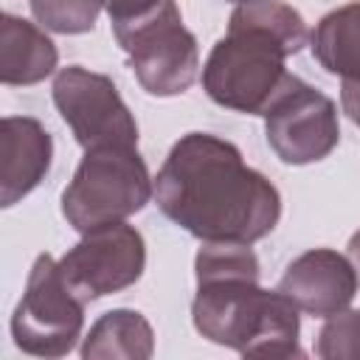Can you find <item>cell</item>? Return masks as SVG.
<instances>
[{
	"label": "cell",
	"mask_w": 360,
	"mask_h": 360,
	"mask_svg": "<svg viewBox=\"0 0 360 360\" xmlns=\"http://www.w3.org/2000/svg\"><path fill=\"white\" fill-rule=\"evenodd\" d=\"M51 96L84 152L101 146H138V121L110 76L68 65L56 70Z\"/></svg>",
	"instance_id": "8"
},
{
	"label": "cell",
	"mask_w": 360,
	"mask_h": 360,
	"mask_svg": "<svg viewBox=\"0 0 360 360\" xmlns=\"http://www.w3.org/2000/svg\"><path fill=\"white\" fill-rule=\"evenodd\" d=\"M155 202L200 242L253 245L281 219L278 188L242 160L236 143L211 132L174 141L155 177Z\"/></svg>",
	"instance_id": "1"
},
{
	"label": "cell",
	"mask_w": 360,
	"mask_h": 360,
	"mask_svg": "<svg viewBox=\"0 0 360 360\" xmlns=\"http://www.w3.org/2000/svg\"><path fill=\"white\" fill-rule=\"evenodd\" d=\"M112 34L138 84L158 98L186 93L200 73L197 37L183 25L174 0H160L143 14L112 20Z\"/></svg>",
	"instance_id": "5"
},
{
	"label": "cell",
	"mask_w": 360,
	"mask_h": 360,
	"mask_svg": "<svg viewBox=\"0 0 360 360\" xmlns=\"http://www.w3.org/2000/svg\"><path fill=\"white\" fill-rule=\"evenodd\" d=\"M107 14H110V22L112 20H127V17H135V14H143L146 8L158 6L160 0H101Z\"/></svg>",
	"instance_id": "17"
},
{
	"label": "cell",
	"mask_w": 360,
	"mask_h": 360,
	"mask_svg": "<svg viewBox=\"0 0 360 360\" xmlns=\"http://www.w3.org/2000/svg\"><path fill=\"white\" fill-rule=\"evenodd\" d=\"M155 197V180L138 146L87 149L62 191V217L79 233L124 222Z\"/></svg>",
	"instance_id": "4"
},
{
	"label": "cell",
	"mask_w": 360,
	"mask_h": 360,
	"mask_svg": "<svg viewBox=\"0 0 360 360\" xmlns=\"http://www.w3.org/2000/svg\"><path fill=\"white\" fill-rule=\"evenodd\" d=\"M340 107L360 127V82H340Z\"/></svg>",
	"instance_id": "18"
},
{
	"label": "cell",
	"mask_w": 360,
	"mask_h": 360,
	"mask_svg": "<svg viewBox=\"0 0 360 360\" xmlns=\"http://www.w3.org/2000/svg\"><path fill=\"white\" fill-rule=\"evenodd\" d=\"M53 138L31 115L0 121V205L11 208L28 197L51 172Z\"/></svg>",
	"instance_id": "11"
},
{
	"label": "cell",
	"mask_w": 360,
	"mask_h": 360,
	"mask_svg": "<svg viewBox=\"0 0 360 360\" xmlns=\"http://www.w3.org/2000/svg\"><path fill=\"white\" fill-rule=\"evenodd\" d=\"M59 62L53 39L34 22L3 14L0 17V82L8 87H28L45 82Z\"/></svg>",
	"instance_id": "12"
},
{
	"label": "cell",
	"mask_w": 360,
	"mask_h": 360,
	"mask_svg": "<svg viewBox=\"0 0 360 360\" xmlns=\"http://www.w3.org/2000/svg\"><path fill=\"white\" fill-rule=\"evenodd\" d=\"M262 118L270 149L287 166L318 163L340 141L338 104L295 73H287Z\"/></svg>",
	"instance_id": "7"
},
{
	"label": "cell",
	"mask_w": 360,
	"mask_h": 360,
	"mask_svg": "<svg viewBox=\"0 0 360 360\" xmlns=\"http://www.w3.org/2000/svg\"><path fill=\"white\" fill-rule=\"evenodd\" d=\"M155 354L152 323L138 309H110L104 312L82 343L84 360H149Z\"/></svg>",
	"instance_id": "14"
},
{
	"label": "cell",
	"mask_w": 360,
	"mask_h": 360,
	"mask_svg": "<svg viewBox=\"0 0 360 360\" xmlns=\"http://www.w3.org/2000/svg\"><path fill=\"white\" fill-rule=\"evenodd\" d=\"M315 62L340 82H360V0L323 14L309 34Z\"/></svg>",
	"instance_id": "13"
},
{
	"label": "cell",
	"mask_w": 360,
	"mask_h": 360,
	"mask_svg": "<svg viewBox=\"0 0 360 360\" xmlns=\"http://www.w3.org/2000/svg\"><path fill=\"white\" fill-rule=\"evenodd\" d=\"M321 360H360V309H343L321 326L315 338Z\"/></svg>",
	"instance_id": "16"
},
{
	"label": "cell",
	"mask_w": 360,
	"mask_h": 360,
	"mask_svg": "<svg viewBox=\"0 0 360 360\" xmlns=\"http://www.w3.org/2000/svg\"><path fill=\"white\" fill-rule=\"evenodd\" d=\"M231 3H236V6H239V3H253V0H231Z\"/></svg>",
	"instance_id": "20"
},
{
	"label": "cell",
	"mask_w": 360,
	"mask_h": 360,
	"mask_svg": "<svg viewBox=\"0 0 360 360\" xmlns=\"http://www.w3.org/2000/svg\"><path fill=\"white\" fill-rule=\"evenodd\" d=\"M84 326V301L65 284L59 262L39 253L11 315L14 346L34 357H65Z\"/></svg>",
	"instance_id": "6"
},
{
	"label": "cell",
	"mask_w": 360,
	"mask_h": 360,
	"mask_svg": "<svg viewBox=\"0 0 360 360\" xmlns=\"http://www.w3.org/2000/svg\"><path fill=\"white\" fill-rule=\"evenodd\" d=\"M357 284L360 278L349 256L332 248H312L284 267L276 290L287 295L301 312L332 318L349 309L357 295Z\"/></svg>",
	"instance_id": "10"
},
{
	"label": "cell",
	"mask_w": 360,
	"mask_h": 360,
	"mask_svg": "<svg viewBox=\"0 0 360 360\" xmlns=\"http://www.w3.org/2000/svg\"><path fill=\"white\" fill-rule=\"evenodd\" d=\"M146 270V242L135 225L110 222L82 233L59 259L65 284L84 304L132 287Z\"/></svg>",
	"instance_id": "9"
},
{
	"label": "cell",
	"mask_w": 360,
	"mask_h": 360,
	"mask_svg": "<svg viewBox=\"0 0 360 360\" xmlns=\"http://www.w3.org/2000/svg\"><path fill=\"white\" fill-rule=\"evenodd\" d=\"M34 20L53 34H87L96 28L101 0H28Z\"/></svg>",
	"instance_id": "15"
},
{
	"label": "cell",
	"mask_w": 360,
	"mask_h": 360,
	"mask_svg": "<svg viewBox=\"0 0 360 360\" xmlns=\"http://www.w3.org/2000/svg\"><path fill=\"white\" fill-rule=\"evenodd\" d=\"M307 42L309 28L290 3H239L202 65V90L219 107L262 115L290 73L287 59Z\"/></svg>",
	"instance_id": "3"
},
{
	"label": "cell",
	"mask_w": 360,
	"mask_h": 360,
	"mask_svg": "<svg viewBox=\"0 0 360 360\" xmlns=\"http://www.w3.org/2000/svg\"><path fill=\"white\" fill-rule=\"evenodd\" d=\"M194 329L245 357H301L298 307L259 284V259L248 242H202L194 256Z\"/></svg>",
	"instance_id": "2"
},
{
	"label": "cell",
	"mask_w": 360,
	"mask_h": 360,
	"mask_svg": "<svg viewBox=\"0 0 360 360\" xmlns=\"http://www.w3.org/2000/svg\"><path fill=\"white\" fill-rule=\"evenodd\" d=\"M349 259H352V264H354V270H357V278H360V228L352 233V239H349Z\"/></svg>",
	"instance_id": "19"
}]
</instances>
